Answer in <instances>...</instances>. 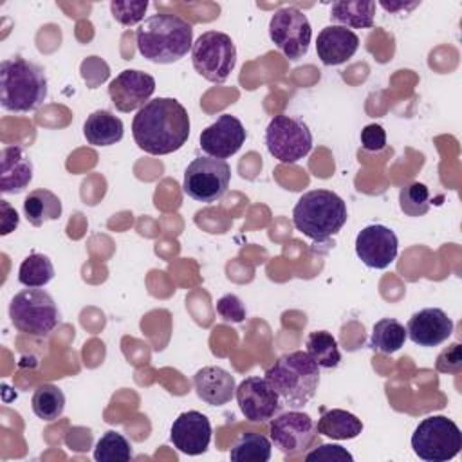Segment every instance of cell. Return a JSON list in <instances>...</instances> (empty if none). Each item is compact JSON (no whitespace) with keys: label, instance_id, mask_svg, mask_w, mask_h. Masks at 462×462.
Here are the masks:
<instances>
[{"label":"cell","instance_id":"obj_5","mask_svg":"<svg viewBox=\"0 0 462 462\" xmlns=\"http://www.w3.org/2000/svg\"><path fill=\"white\" fill-rule=\"evenodd\" d=\"M346 218L348 211L345 200L330 189L303 193L292 209L294 227L314 242H325L337 235Z\"/></svg>","mask_w":462,"mask_h":462},{"label":"cell","instance_id":"obj_37","mask_svg":"<svg viewBox=\"0 0 462 462\" xmlns=\"http://www.w3.org/2000/svg\"><path fill=\"white\" fill-rule=\"evenodd\" d=\"M361 146L368 152H379L386 146V132L381 125H366L361 130Z\"/></svg>","mask_w":462,"mask_h":462},{"label":"cell","instance_id":"obj_10","mask_svg":"<svg viewBox=\"0 0 462 462\" xmlns=\"http://www.w3.org/2000/svg\"><path fill=\"white\" fill-rule=\"evenodd\" d=\"M231 168L226 159L217 157H197L193 159L182 179V189L188 197L197 202H215L229 188Z\"/></svg>","mask_w":462,"mask_h":462},{"label":"cell","instance_id":"obj_32","mask_svg":"<svg viewBox=\"0 0 462 462\" xmlns=\"http://www.w3.org/2000/svg\"><path fill=\"white\" fill-rule=\"evenodd\" d=\"M399 206L408 217H420L430 209V189L422 182H410L399 191Z\"/></svg>","mask_w":462,"mask_h":462},{"label":"cell","instance_id":"obj_13","mask_svg":"<svg viewBox=\"0 0 462 462\" xmlns=\"http://www.w3.org/2000/svg\"><path fill=\"white\" fill-rule=\"evenodd\" d=\"M236 402L244 417L251 422H267L280 408L282 401L265 377H245L235 390Z\"/></svg>","mask_w":462,"mask_h":462},{"label":"cell","instance_id":"obj_24","mask_svg":"<svg viewBox=\"0 0 462 462\" xmlns=\"http://www.w3.org/2000/svg\"><path fill=\"white\" fill-rule=\"evenodd\" d=\"M23 213L31 226L40 227L49 220H56L61 217V200L58 195L45 188H38L29 191L23 200Z\"/></svg>","mask_w":462,"mask_h":462},{"label":"cell","instance_id":"obj_27","mask_svg":"<svg viewBox=\"0 0 462 462\" xmlns=\"http://www.w3.org/2000/svg\"><path fill=\"white\" fill-rule=\"evenodd\" d=\"M271 440L256 431L242 433L231 446L229 458L235 462H267L271 458Z\"/></svg>","mask_w":462,"mask_h":462},{"label":"cell","instance_id":"obj_8","mask_svg":"<svg viewBox=\"0 0 462 462\" xmlns=\"http://www.w3.org/2000/svg\"><path fill=\"white\" fill-rule=\"evenodd\" d=\"M193 69L211 83H224L236 65V47L229 34L202 32L191 47Z\"/></svg>","mask_w":462,"mask_h":462},{"label":"cell","instance_id":"obj_36","mask_svg":"<svg viewBox=\"0 0 462 462\" xmlns=\"http://www.w3.org/2000/svg\"><path fill=\"white\" fill-rule=\"evenodd\" d=\"M307 462H314V460H354V457L339 444H319L318 448H314L312 451H309L305 455Z\"/></svg>","mask_w":462,"mask_h":462},{"label":"cell","instance_id":"obj_14","mask_svg":"<svg viewBox=\"0 0 462 462\" xmlns=\"http://www.w3.org/2000/svg\"><path fill=\"white\" fill-rule=\"evenodd\" d=\"M397 251V235L383 224H370L356 236V254L370 269H386L395 262Z\"/></svg>","mask_w":462,"mask_h":462},{"label":"cell","instance_id":"obj_29","mask_svg":"<svg viewBox=\"0 0 462 462\" xmlns=\"http://www.w3.org/2000/svg\"><path fill=\"white\" fill-rule=\"evenodd\" d=\"M31 408L38 419L47 422L56 420L65 410V395L56 384L43 383L34 390Z\"/></svg>","mask_w":462,"mask_h":462},{"label":"cell","instance_id":"obj_38","mask_svg":"<svg viewBox=\"0 0 462 462\" xmlns=\"http://www.w3.org/2000/svg\"><path fill=\"white\" fill-rule=\"evenodd\" d=\"M0 211H2V231L0 235H9L11 231H14L18 227V213L14 208H11L7 204V200H0Z\"/></svg>","mask_w":462,"mask_h":462},{"label":"cell","instance_id":"obj_21","mask_svg":"<svg viewBox=\"0 0 462 462\" xmlns=\"http://www.w3.org/2000/svg\"><path fill=\"white\" fill-rule=\"evenodd\" d=\"M197 395L209 406H224L235 395V377L220 366H204L193 375Z\"/></svg>","mask_w":462,"mask_h":462},{"label":"cell","instance_id":"obj_23","mask_svg":"<svg viewBox=\"0 0 462 462\" xmlns=\"http://www.w3.org/2000/svg\"><path fill=\"white\" fill-rule=\"evenodd\" d=\"M316 430L319 435H325L332 440H350L361 435L363 422L346 410L321 408V417L318 419Z\"/></svg>","mask_w":462,"mask_h":462},{"label":"cell","instance_id":"obj_17","mask_svg":"<svg viewBox=\"0 0 462 462\" xmlns=\"http://www.w3.org/2000/svg\"><path fill=\"white\" fill-rule=\"evenodd\" d=\"M170 439L180 453L200 455L208 449L211 440L209 419L197 410L184 411L173 420Z\"/></svg>","mask_w":462,"mask_h":462},{"label":"cell","instance_id":"obj_4","mask_svg":"<svg viewBox=\"0 0 462 462\" xmlns=\"http://www.w3.org/2000/svg\"><path fill=\"white\" fill-rule=\"evenodd\" d=\"M47 97L43 69L25 58L14 56L0 63V105L7 112L38 110Z\"/></svg>","mask_w":462,"mask_h":462},{"label":"cell","instance_id":"obj_31","mask_svg":"<svg viewBox=\"0 0 462 462\" xmlns=\"http://www.w3.org/2000/svg\"><path fill=\"white\" fill-rule=\"evenodd\" d=\"M97 462H128L132 458V446L128 439L117 431H106L94 448Z\"/></svg>","mask_w":462,"mask_h":462},{"label":"cell","instance_id":"obj_34","mask_svg":"<svg viewBox=\"0 0 462 462\" xmlns=\"http://www.w3.org/2000/svg\"><path fill=\"white\" fill-rule=\"evenodd\" d=\"M217 312L224 321L242 323L245 319V307L236 294H224L217 301Z\"/></svg>","mask_w":462,"mask_h":462},{"label":"cell","instance_id":"obj_11","mask_svg":"<svg viewBox=\"0 0 462 462\" xmlns=\"http://www.w3.org/2000/svg\"><path fill=\"white\" fill-rule=\"evenodd\" d=\"M269 38L289 60L296 61L309 51L312 38L310 22L298 7H282L269 20Z\"/></svg>","mask_w":462,"mask_h":462},{"label":"cell","instance_id":"obj_18","mask_svg":"<svg viewBox=\"0 0 462 462\" xmlns=\"http://www.w3.org/2000/svg\"><path fill=\"white\" fill-rule=\"evenodd\" d=\"M453 334L451 318L437 307L415 312L406 325V336L419 346H437Z\"/></svg>","mask_w":462,"mask_h":462},{"label":"cell","instance_id":"obj_9","mask_svg":"<svg viewBox=\"0 0 462 462\" xmlns=\"http://www.w3.org/2000/svg\"><path fill=\"white\" fill-rule=\"evenodd\" d=\"M265 146L276 161L292 164L312 150V132L303 119L278 114L265 128Z\"/></svg>","mask_w":462,"mask_h":462},{"label":"cell","instance_id":"obj_3","mask_svg":"<svg viewBox=\"0 0 462 462\" xmlns=\"http://www.w3.org/2000/svg\"><path fill=\"white\" fill-rule=\"evenodd\" d=\"M319 375V366L305 350L283 354L263 374L282 404L292 410L303 408L314 397Z\"/></svg>","mask_w":462,"mask_h":462},{"label":"cell","instance_id":"obj_6","mask_svg":"<svg viewBox=\"0 0 462 462\" xmlns=\"http://www.w3.org/2000/svg\"><path fill=\"white\" fill-rule=\"evenodd\" d=\"M9 318L20 332L31 337H47L60 323V310L49 292L27 287L13 296Z\"/></svg>","mask_w":462,"mask_h":462},{"label":"cell","instance_id":"obj_39","mask_svg":"<svg viewBox=\"0 0 462 462\" xmlns=\"http://www.w3.org/2000/svg\"><path fill=\"white\" fill-rule=\"evenodd\" d=\"M381 5H383L386 11L395 13V11H399V9H413V7H417L419 4H417V2H413V4L406 5V4H388V2H381Z\"/></svg>","mask_w":462,"mask_h":462},{"label":"cell","instance_id":"obj_20","mask_svg":"<svg viewBox=\"0 0 462 462\" xmlns=\"http://www.w3.org/2000/svg\"><path fill=\"white\" fill-rule=\"evenodd\" d=\"M32 180V162L22 146H5L0 155V191L22 193Z\"/></svg>","mask_w":462,"mask_h":462},{"label":"cell","instance_id":"obj_26","mask_svg":"<svg viewBox=\"0 0 462 462\" xmlns=\"http://www.w3.org/2000/svg\"><path fill=\"white\" fill-rule=\"evenodd\" d=\"M406 328L393 318H383L374 325L370 336V348L381 354H393L402 348L406 341Z\"/></svg>","mask_w":462,"mask_h":462},{"label":"cell","instance_id":"obj_2","mask_svg":"<svg viewBox=\"0 0 462 462\" xmlns=\"http://www.w3.org/2000/svg\"><path fill=\"white\" fill-rule=\"evenodd\" d=\"M137 51L152 63H173L193 47V27L184 18L170 13L148 16L135 31Z\"/></svg>","mask_w":462,"mask_h":462},{"label":"cell","instance_id":"obj_16","mask_svg":"<svg viewBox=\"0 0 462 462\" xmlns=\"http://www.w3.org/2000/svg\"><path fill=\"white\" fill-rule=\"evenodd\" d=\"M245 128L242 121L231 114H222L215 123L200 132V148L217 159H227L235 155L245 143Z\"/></svg>","mask_w":462,"mask_h":462},{"label":"cell","instance_id":"obj_19","mask_svg":"<svg viewBox=\"0 0 462 462\" xmlns=\"http://www.w3.org/2000/svg\"><path fill=\"white\" fill-rule=\"evenodd\" d=\"M359 47V36L343 25H327L316 40V52L323 65H341L350 60Z\"/></svg>","mask_w":462,"mask_h":462},{"label":"cell","instance_id":"obj_15","mask_svg":"<svg viewBox=\"0 0 462 462\" xmlns=\"http://www.w3.org/2000/svg\"><path fill=\"white\" fill-rule=\"evenodd\" d=\"M153 92V76L135 69L121 70L108 85V96L119 112H134L144 106Z\"/></svg>","mask_w":462,"mask_h":462},{"label":"cell","instance_id":"obj_7","mask_svg":"<svg viewBox=\"0 0 462 462\" xmlns=\"http://www.w3.org/2000/svg\"><path fill=\"white\" fill-rule=\"evenodd\" d=\"M413 453L428 462H446L460 453V428L446 415L422 419L411 435Z\"/></svg>","mask_w":462,"mask_h":462},{"label":"cell","instance_id":"obj_33","mask_svg":"<svg viewBox=\"0 0 462 462\" xmlns=\"http://www.w3.org/2000/svg\"><path fill=\"white\" fill-rule=\"evenodd\" d=\"M148 9V2L146 0H139V2H119L114 0L110 2V13L114 16L116 22H119L121 25H135L137 22H141L144 18V13Z\"/></svg>","mask_w":462,"mask_h":462},{"label":"cell","instance_id":"obj_1","mask_svg":"<svg viewBox=\"0 0 462 462\" xmlns=\"http://www.w3.org/2000/svg\"><path fill=\"white\" fill-rule=\"evenodd\" d=\"M135 144L152 155H168L189 137L188 110L175 97H155L137 110L132 121Z\"/></svg>","mask_w":462,"mask_h":462},{"label":"cell","instance_id":"obj_30","mask_svg":"<svg viewBox=\"0 0 462 462\" xmlns=\"http://www.w3.org/2000/svg\"><path fill=\"white\" fill-rule=\"evenodd\" d=\"M54 278V265L49 256L42 253H31L18 267V282L29 289L47 285Z\"/></svg>","mask_w":462,"mask_h":462},{"label":"cell","instance_id":"obj_25","mask_svg":"<svg viewBox=\"0 0 462 462\" xmlns=\"http://www.w3.org/2000/svg\"><path fill=\"white\" fill-rule=\"evenodd\" d=\"M374 14H375V2L372 0H339L334 2L330 7V18L336 23H341L343 27H354V29H370L374 25Z\"/></svg>","mask_w":462,"mask_h":462},{"label":"cell","instance_id":"obj_22","mask_svg":"<svg viewBox=\"0 0 462 462\" xmlns=\"http://www.w3.org/2000/svg\"><path fill=\"white\" fill-rule=\"evenodd\" d=\"M123 121L108 110H96L83 123V135L92 146H112L123 139Z\"/></svg>","mask_w":462,"mask_h":462},{"label":"cell","instance_id":"obj_35","mask_svg":"<svg viewBox=\"0 0 462 462\" xmlns=\"http://www.w3.org/2000/svg\"><path fill=\"white\" fill-rule=\"evenodd\" d=\"M435 368L442 374H458L462 370V350L458 343L449 345L437 357Z\"/></svg>","mask_w":462,"mask_h":462},{"label":"cell","instance_id":"obj_28","mask_svg":"<svg viewBox=\"0 0 462 462\" xmlns=\"http://www.w3.org/2000/svg\"><path fill=\"white\" fill-rule=\"evenodd\" d=\"M305 352L319 368H336L341 361L336 337L327 330H316L307 336Z\"/></svg>","mask_w":462,"mask_h":462},{"label":"cell","instance_id":"obj_12","mask_svg":"<svg viewBox=\"0 0 462 462\" xmlns=\"http://www.w3.org/2000/svg\"><path fill=\"white\" fill-rule=\"evenodd\" d=\"M269 431L274 448L289 457L303 453L314 442L318 433L312 417L298 410H289L273 417Z\"/></svg>","mask_w":462,"mask_h":462}]
</instances>
